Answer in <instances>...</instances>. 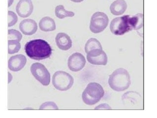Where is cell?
Instances as JSON below:
<instances>
[{"mask_svg": "<svg viewBox=\"0 0 157 118\" xmlns=\"http://www.w3.org/2000/svg\"><path fill=\"white\" fill-rule=\"evenodd\" d=\"M25 50L29 57L36 61L49 57L52 52L49 44L42 39H36L27 42L25 45Z\"/></svg>", "mask_w": 157, "mask_h": 118, "instance_id": "obj_1", "label": "cell"}, {"mask_svg": "<svg viewBox=\"0 0 157 118\" xmlns=\"http://www.w3.org/2000/svg\"><path fill=\"white\" fill-rule=\"evenodd\" d=\"M136 23V15L132 17L129 15H124L123 17L115 18L111 21L110 30L115 35H123L135 29Z\"/></svg>", "mask_w": 157, "mask_h": 118, "instance_id": "obj_2", "label": "cell"}, {"mask_svg": "<svg viewBox=\"0 0 157 118\" xmlns=\"http://www.w3.org/2000/svg\"><path fill=\"white\" fill-rule=\"evenodd\" d=\"M110 87L117 92L127 89L131 85V77L127 70L120 68L116 69L110 75L109 79Z\"/></svg>", "mask_w": 157, "mask_h": 118, "instance_id": "obj_3", "label": "cell"}, {"mask_svg": "<svg viewBox=\"0 0 157 118\" xmlns=\"http://www.w3.org/2000/svg\"><path fill=\"white\" fill-rule=\"evenodd\" d=\"M105 91L101 85L97 83H90L88 85L82 94L84 103L93 105L100 101L104 97Z\"/></svg>", "mask_w": 157, "mask_h": 118, "instance_id": "obj_4", "label": "cell"}, {"mask_svg": "<svg viewBox=\"0 0 157 118\" xmlns=\"http://www.w3.org/2000/svg\"><path fill=\"white\" fill-rule=\"evenodd\" d=\"M74 82L73 77L65 71H58L53 76V85L55 88L59 91H67L72 87Z\"/></svg>", "mask_w": 157, "mask_h": 118, "instance_id": "obj_5", "label": "cell"}, {"mask_svg": "<svg viewBox=\"0 0 157 118\" xmlns=\"http://www.w3.org/2000/svg\"><path fill=\"white\" fill-rule=\"evenodd\" d=\"M109 18L106 14L102 12H96L91 18L90 30L92 33H101L109 24Z\"/></svg>", "mask_w": 157, "mask_h": 118, "instance_id": "obj_6", "label": "cell"}, {"mask_svg": "<svg viewBox=\"0 0 157 118\" xmlns=\"http://www.w3.org/2000/svg\"><path fill=\"white\" fill-rule=\"evenodd\" d=\"M32 74L40 84L48 86L50 82V74L45 66L40 63H33L30 68Z\"/></svg>", "mask_w": 157, "mask_h": 118, "instance_id": "obj_7", "label": "cell"}, {"mask_svg": "<svg viewBox=\"0 0 157 118\" xmlns=\"http://www.w3.org/2000/svg\"><path fill=\"white\" fill-rule=\"evenodd\" d=\"M87 59L91 64L96 65H106L107 56L102 49H93L87 53Z\"/></svg>", "mask_w": 157, "mask_h": 118, "instance_id": "obj_8", "label": "cell"}, {"mask_svg": "<svg viewBox=\"0 0 157 118\" xmlns=\"http://www.w3.org/2000/svg\"><path fill=\"white\" fill-rule=\"evenodd\" d=\"M86 62L85 57L82 54L80 53H75L69 57L67 64L70 70L78 72L84 68Z\"/></svg>", "mask_w": 157, "mask_h": 118, "instance_id": "obj_9", "label": "cell"}, {"mask_svg": "<svg viewBox=\"0 0 157 118\" xmlns=\"http://www.w3.org/2000/svg\"><path fill=\"white\" fill-rule=\"evenodd\" d=\"M34 10L32 0H20L16 6V12L21 18H27L31 15Z\"/></svg>", "mask_w": 157, "mask_h": 118, "instance_id": "obj_10", "label": "cell"}, {"mask_svg": "<svg viewBox=\"0 0 157 118\" xmlns=\"http://www.w3.org/2000/svg\"><path fill=\"white\" fill-rule=\"evenodd\" d=\"M26 62V57L25 55L23 54L14 55L9 59L8 67L12 71L18 72L24 68Z\"/></svg>", "mask_w": 157, "mask_h": 118, "instance_id": "obj_11", "label": "cell"}, {"mask_svg": "<svg viewBox=\"0 0 157 118\" xmlns=\"http://www.w3.org/2000/svg\"><path fill=\"white\" fill-rule=\"evenodd\" d=\"M19 29L25 35H32L37 31V25L35 20L31 19H24L20 23Z\"/></svg>", "mask_w": 157, "mask_h": 118, "instance_id": "obj_12", "label": "cell"}, {"mask_svg": "<svg viewBox=\"0 0 157 118\" xmlns=\"http://www.w3.org/2000/svg\"><path fill=\"white\" fill-rule=\"evenodd\" d=\"M55 40L57 47L61 50H69L72 47L71 39L66 33H58L56 36Z\"/></svg>", "mask_w": 157, "mask_h": 118, "instance_id": "obj_13", "label": "cell"}, {"mask_svg": "<svg viewBox=\"0 0 157 118\" xmlns=\"http://www.w3.org/2000/svg\"><path fill=\"white\" fill-rule=\"evenodd\" d=\"M127 8V4L125 0H116L110 6V10L114 15H122Z\"/></svg>", "mask_w": 157, "mask_h": 118, "instance_id": "obj_14", "label": "cell"}, {"mask_svg": "<svg viewBox=\"0 0 157 118\" xmlns=\"http://www.w3.org/2000/svg\"><path fill=\"white\" fill-rule=\"evenodd\" d=\"M39 27L44 32L53 31L56 29V24L54 20L50 17L43 18L39 22Z\"/></svg>", "mask_w": 157, "mask_h": 118, "instance_id": "obj_15", "label": "cell"}, {"mask_svg": "<svg viewBox=\"0 0 157 118\" xmlns=\"http://www.w3.org/2000/svg\"><path fill=\"white\" fill-rule=\"evenodd\" d=\"M55 15L59 19H63L66 18H71L75 16V14L72 11L66 10L63 5L56 6L55 10Z\"/></svg>", "mask_w": 157, "mask_h": 118, "instance_id": "obj_16", "label": "cell"}, {"mask_svg": "<svg viewBox=\"0 0 157 118\" xmlns=\"http://www.w3.org/2000/svg\"><path fill=\"white\" fill-rule=\"evenodd\" d=\"M102 49L101 44L97 39L91 38L87 41L85 46V50L86 53L93 49Z\"/></svg>", "mask_w": 157, "mask_h": 118, "instance_id": "obj_17", "label": "cell"}, {"mask_svg": "<svg viewBox=\"0 0 157 118\" xmlns=\"http://www.w3.org/2000/svg\"><path fill=\"white\" fill-rule=\"evenodd\" d=\"M21 48L19 41L16 40H8V53L13 54L18 53Z\"/></svg>", "mask_w": 157, "mask_h": 118, "instance_id": "obj_18", "label": "cell"}, {"mask_svg": "<svg viewBox=\"0 0 157 118\" xmlns=\"http://www.w3.org/2000/svg\"><path fill=\"white\" fill-rule=\"evenodd\" d=\"M22 38V35L20 32L15 29H10L8 30V40H16L20 41Z\"/></svg>", "mask_w": 157, "mask_h": 118, "instance_id": "obj_19", "label": "cell"}, {"mask_svg": "<svg viewBox=\"0 0 157 118\" xmlns=\"http://www.w3.org/2000/svg\"><path fill=\"white\" fill-rule=\"evenodd\" d=\"M18 18L15 13L12 11H8V27L13 26L17 22Z\"/></svg>", "mask_w": 157, "mask_h": 118, "instance_id": "obj_20", "label": "cell"}, {"mask_svg": "<svg viewBox=\"0 0 157 118\" xmlns=\"http://www.w3.org/2000/svg\"><path fill=\"white\" fill-rule=\"evenodd\" d=\"M59 108L57 105L53 102H46L40 105V110L53 109L58 110Z\"/></svg>", "mask_w": 157, "mask_h": 118, "instance_id": "obj_21", "label": "cell"}, {"mask_svg": "<svg viewBox=\"0 0 157 118\" xmlns=\"http://www.w3.org/2000/svg\"><path fill=\"white\" fill-rule=\"evenodd\" d=\"M136 27L134 30H139L141 29L144 26V15L143 14H136Z\"/></svg>", "mask_w": 157, "mask_h": 118, "instance_id": "obj_22", "label": "cell"}, {"mask_svg": "<svg viewBox=\"0 0 157 118\" xmlns=\"http://www.w3.org/2000/svg\"><path fill=\"white\" fill-rule=\"evenodd\" d=\"M95 109H111V107L109 104L104 103L97 106Z\"/></svg>", "mask_w": 157, "mask_h": 118, "instance_id": "obj_23", "label": "cell"}, {"mask_svg": "<svg viewBox=\"0 0 157 118\" xmlns=\"http://www.w3.org/2000/svg\"><path fill=\"white\" fill-rule=\"evenodd\" d=\"M8 74H9V82L8 83H10V82H11V80L13 79V77H12V75H11V74L10 73H8Z\"/></svg>", "mask_w": 157, "mask_h": 118, "instance_id": "obj_24", "label": "cell"}, {"mask_svg": "<svg viewBox=\"0 0 157 118\" xmlns=\"http://www.w3.org/2000/svg\"><path fill=\"white\" fill-rule=\"evenodd\" d=\"M13 0H8V7H10L13 4Z\"/></svg>", "mask_w": 157, "mask_h": 118, "instance_id": "obj_25", "label": "cell"}, {"mask_svg": "<svg viewBox=\"0 0 157 118\" xmlns=\"http://www.w3.org/2000/svg\"><path fill=\"white\" fill-rule=\"evenodd\" d=\"M71 1L75 3H80L81 2L83 1L84 0H71Z\"/></svg>", "mask_w": 157, "mask_h": 118, "instance_id": "obj_26", "label": "cell"}]
</instances>
